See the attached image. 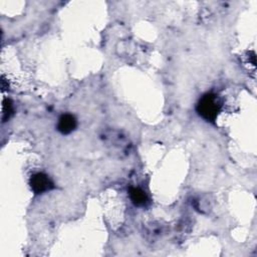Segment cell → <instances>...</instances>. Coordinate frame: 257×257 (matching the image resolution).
Masks as SVG:
<instances>
[{
    "label": "cell",
    "instance_id": "cell-1",
    "mask_svg": "<svg viewBox=\"0 0 257 257\" xmlns=\"http://www.w3.org/2000/svg\"><path fill=\"white\" fill-rule=\"evenodd\" d=\"M196 110L199 116L204 120L214 123L218 117V114L220 113L221 104L216 95L206 94L200 99Z\"/></svg>",
    "mask_w": 257,
    "mask_h": 257
},
{
    "label": "cell",
    "instance_id": "cell-2",
    "mask_svg": "<svg viewBox=\"0 0 257 257\" xmlns=\"http://www.w3.org/2000/svg\"><path fill=\"white\" fill-rule=\"evenodd\" d=\"M29 185L35 194H42L54 188L52 181L43 173L33 174L29 180Z\"/></svg>",
    "mask_w": 257,
    "mask_h": 257
},
{
    "label": "cell",
    "instance_id": "cell-3",
    "mask_svg": "<svg viewBox=\"0 0 257 257\" xmlns=\"http://www.w3.org/2000/svg\"><path fill=\"white\" fill-rule=\"evenodd\" d=\"M76 128V120L72 115L65 114L62 115L57 124V130L63 134V135H68L71 132H73Z\"/></svg>",
    "mask_w": 257,
    "mask_h": 257
},
{
    "label": "cell",
    "instance_id": "cell-4",
    "mask_svg": "<svg viewBox=\"0 0 257 257\" xmlns=\"http://www.w3.org/2000/svg\"><path fill=\"white\" fill-rule=\"evenodd\" d=\"M129 194H130V198H131L132 202L136 206H143L146 204L148 198H147L146 193L142 189L136 188V187H131L129 189Z\"/></svg>",
    "mask_w": 257,
    "mask_h": 257
},
{
    "label": "cell",
    "instance_id": "cell-5",
    "mask_svg": "<svg viewBox=\"0 0 257 257\" xmlns=\"http://www.w3.org/2000/svg\"><path fill=\"white\" fill-rule=\"evenodd\" d=\"M12 114H13V106H12L10 100H4L3 109H2V120H3V122H6L11 117Z\"/></svg>",
    "mask_w": 257,
    "mask_h": 257
}]
</instances>
